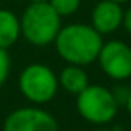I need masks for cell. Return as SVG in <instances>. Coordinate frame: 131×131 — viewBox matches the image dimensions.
I'll use <instances>...</instances> for the list:
<instances>
[{
	"mask_svg": "<svg viewBox=\"0 0 131 131\" xmlns=\"http://www.w3.org/2000/svg\"><path fill=\"white\" fill-rule=\"evenodd\" d=\"M53 43L58 57L68 65L86 67L96 61L105 42L103 35H100L91 25L70 23L60 28Z\"/></svg>",
	"mask_w": 131,
	"mask_h": 131,
	"instance_id": "6da1fadb",
	"label": "cell"
},
{
	"mask_svg": "<svg viewBox=\"0 0 131 131\" xmlns=\"http://www.w3.org/2000/svg\"><path fill=\"white\" fill-rule=\"evenodd\" d=\"M61 28V17L48 2H33L20 17L22 37L35 47L53 43Z\"/></svg>",
	"mask_w": 131,
	"mask_h": 131,
	"instance_id": "7a4b0ae2",
	"label": "cell"
},
{
	"mask_svg": "<svg viewBox=\"0 0 131 131\" xmlns=\"http://www.w3.org/2000/svg\"><path fill=\"white\" fill-rule=\"evenodd\" d=\"M118 101H116L113 90L103 85H88L80 95H77V110L85 121L96 126L108 125L115 119L118 113Z\"/></svg>",
	"mask_w": 131,
	"mask_h": 131,
	"instance_id": "3957f363",
	"label": "cell"
},
{
	"mask_svg": "<svg viewBox=\"0 0 131 131\" xmlns=\"http://www.w3.org/2000/svg\"><path fill=\"white\" fill-rule=\"evenodd\" d=\"M58 75L43 63H30L18 77V90L23 98L35 105H45L57 95Z\"/></svg>",
	"mask_w": 131,
	"mask_h": 131,
	"instance_id": "277c9868",
	"label": "cell"
},
{
	"mask_svg": "<svg viewBox=\"0 0 131 131\" xmlns=\"http://www.w3.org/2000/svg\"><path fill=\"white\" fill-rule=\"evenodd\" d=\"M96 61L103 73L115 81H125L131 77V47L121 40L103 43Z\"/></svg>",
	"mask_w": 131,
	"mask_h": 131,
	"instance_id": "5b68a950",
	"label": "cell"
},
{
	"mask_svg": "<svg viewBox=\"0 0 131 131\" xmlns=\"http://www.w3.org/2000/svg\"><path fill=\"white\" fill-rule=\"evenodd\" d=\"M2 131H58V121L43 108L23 106L7 115Z\"/></svg>",
	"mask_w": 131,
	"mask_h": 131,
	"instance_id": "8992f818",
	"label": "cell"
},
{
	"mask_svg": "<svg viewBox=\"0 0 131 131\" xmlns=\"http://www.w3.org/2000/svg\"><path fill=\"white\" fill-rule=\"evenodd\" d=\"M123 10L121 3L113 0H101L95 5L91 12V27L100 35L113 33L123 25Z\"/></svg>",
	"mask_w": 131,
	"mask_h": 131,
	"instance_id": "52a82bcc",
	"label": "cell"
},
{
	"mask_svg": "<svg viewBox=\"0 0 131 131\" xmlns=\"http://www.w3.org/2000/svg\"><path fill=\"white\" fill-rule=\"evenodd\" d=\"M58 85L70 95H80L90 85L88 75L80 65H67L58 73Z\"/></svg>",
	"mask_w": 131,
	"mask_h": 131,
	"instance_id": "ba28073f",
	"label": "cell"
},
{
	"mask_svg": "<svg viewBox=\"0 0 131 131\" xmlns=\"http://www.w3.org/2000/svg\"><path fill=\"white\" fill-rule=\"evenodd\" d=\"M22 37L20 18L7 8H0V48L8 50Z\"/></svg>",
	"mask_w": 131,
	"mask_h": 131,
	"instance_id": "9c48e42d",
	"label": "cell"
},
{
	"mask_svg": "<svg viewBox=\"0 0 131 131\" xmlns=\"http://www.w3.org/2000/svg\"><path fill=\"white\" fill-rule=\"evenodd\" d=\"M48 3L60 17H70L78 12L81 0H48Z\"/></svg>",
	"mask_w": 131,
	"mask_h": 131,
	"instance_id": "30bf717a",
	"label": "cell"
},
{
	"mask_svg": "<svg viewBox=\"0 0 131 131\" xmlns=\"http://www.w3.org/2000/svg\"><path fill=\"white\" fill-rule=\"evenodd\" d=\"M12 70V60H10V55L7 50L0 48V88L3 86V83L7 81Z\"/></svg>",
	"mask_w": 131,
	"mask_h": 131,
	"instance_id": "8fae6325",
	"label": "cell"
},
{
	"mask_svg": "<svg viewBox=\"0 0 131 131\" xmlns=\"http://www.w3.org/2000/svg\"><path fill=\"white\" fill-rule=\"evenodd\" d=\"M121 27H125V30L131 35V7L128 10H125V13H123V25Z\"/></svg>",
	"mask_w": 131,
	"mask_h": 131,
	"instance_id": "7c38bea8",
	"label": "cell"
},
{
	"mask_svg": "<svg viewBox=\"0 0 131 131\" xmlns=\"http://www.w3.org/2000/svg\"><path fill=\"white\" fill-rule=\"evenodd\" d=\"M126 110H128V113H129V116H131V91H129V95H128V100H126Z\"/></svg>",
	"mask_w": 131,
	"mask_h": 131,
	"instance_id": "4fadbf2b",
	"label": "cell"
},
{
	"mask_svg": "<svg viewBox=\"0 0 131 131\" xmlns=\"http://www.w3.org/2000/svg\"><path fill=\"white\" fill-rule=\"evenodd\" d=\"M93 131H116V129H110V128H100V129H93Z\"/></svg>",
	"mask_w": 131,
	"mask_h": 131,
	"instance_id": "5bb4252c",
	"label": "cell"
},
{
	"mask_svg": "<svg viewBox=\"0 0 131 131\" xmlns=\"http://www.w3.org/2000/svg\"><path fill=\"white\" fill-rule=\"evenodd\" d=\"M113 2H116V3H126V2H129V0H113Z\"/></svg>",
	"mask_w": 131,
	"mask_h": 131,
	"instance_id": "9a60e30c",
	"label": "cell"
},
{
	"mask_svg": "<svg viewBox=\"0 0 131 131\" xmlns=\"http://www.w3.org/2000/svg\"><path fill=\"white\" fill-rule=\"evenodd\" d=\"M30 3H33V2H48V0H28Z\"/></svg>",
	"mask_w": 131,
	"mask_h": 131,
	"instance_id": "2e32d148",
	"label": "cell"
}]
</instances>
